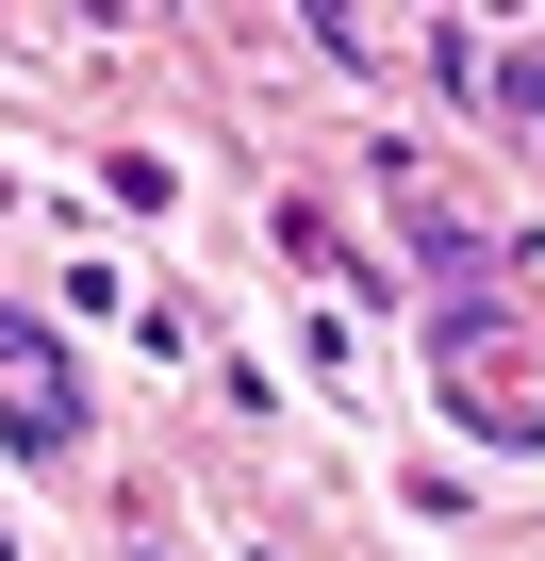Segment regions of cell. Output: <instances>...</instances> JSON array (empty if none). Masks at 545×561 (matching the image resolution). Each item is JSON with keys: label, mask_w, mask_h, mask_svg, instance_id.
<instances>
[{"label": "cell", "mask_w": 545, "mask_h": 561, "mask_svg": "<svg viewBox=\"0 0 545 561\" xmlns=\"http://www.w3.org/2000/svg\"><path fill=\"white\" fill-rule=\"evenodd\" d=\"M0 380H18V446L50 462L67 430H83V397H50V364H34V331H0Z\"/></svg>", "instance_id": "obj_1"}]
</instances>
